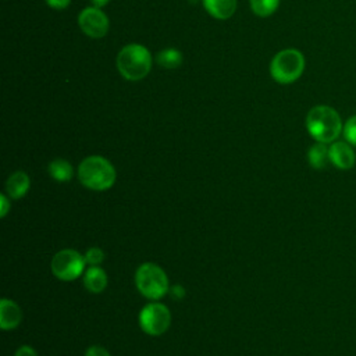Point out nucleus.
Returning a JSON list of instances; mask_svg holds the SVG:
<instances>
[{"label": "nucleus", "instance_id": "12", "mask_svg": "<svg viewBox=\"0 0 356 356\" xmlns=\"http://www.w3.org/2000/svg\"><path fill=\"white\" fill-rule=\"evenodd\" d=\"M108 282L106 271L100 266H89L83 273V285L92 293H100Z\"/></svg>", "mask_w": 356, "mask_h": 356}, {"label": "nucleus", "instance_id": "21", "mask_svg": "<svg viewBox=\"0 0 356 356\" xmlns=\"http://www.w3.org/2000/svg\"><path fill=\"white\" fill-rule=\"evenodd\" d=\"M168 292H170V295H171L172 299H182V298L185 296V293H186V292H185V288H184L181 284H175V285L170 286Z\"/></svg>", "mask_w": 356, "mask_h": 356}, {"label": "nucleus", "instance_id": "13", "mask_svg": "<svg viewBox=\"0 0 356 356\" xmlns=\"http://www.w3.org/2000/svg\"><path fill=\"white\" fill-rule=\"evenodd\" d=\"M206 11L217 19H228L236 10V0H202Z\"/></svg>", "mask_w": 356, "mask_h": 356}, {"label": "nucleus", "instance_id": "15", "mask_svg": "<svg viewBox=\"0 0 356 356\" xmlns=\"http://www.w3.org/2000/svg\"><path fill=\"white\" fill-rule=\"evenodd\" d=\"M47 170H49L50 177L53 179L58 181V182H67L74 175V167L65 159H54V160H51L49 167H47Z\"/></svg>", "mask_w": 356, "mask_h": 356}, {"label": "nucleus", "instance_id": "10", "mask_svg": "<svg viewBox=\"0 0 356 356\" xmlns=\"http://www.w3.org/2000/svg\"><path fill=\"white\" fill-rule=\"evenodd\" d=\"M22 321L21 307L11 299L3 298L0 300V327L4 331L15 330Z\"/></svg>", "mask_w": 356, "mask_h": 356}, {"label": "nucleus", "instance_id": "6", "mask_svg": "<svg viewBox=\"0 0 356 356\" xmlns=\"http://www.w3.org/2000/svg\"><path fill=\"white\" fill-rule=\"evenodd\" d=\"M51 273L61 281H74L85 273L86 261L83 254L75 249H61L51 259Z\"/></svg>", "mask_w": 356, "mask_h": 356}, {"label": "nucleus", "instance_id": "4", "mask_svg": "<svg viewBox=\"0 0 356 356\" xmlns=\"http://www.w3.org/2000/svg\"><path fill=\"white\" fill-rule=\"evenodd\" d=\"M135 285L138 291L150 300L161 299L170 289L165 271L156 263H143L135 271Z\"/></svg>", "mask_w": 356, "mask_h": 356}, {"label": "nucleus", "instance_id": "22", "mask_svg": "<svg viewBox=\"0 0 356 356\" xmlns=\"http://www.w3.org/2000/svg\"><path fill=\"white\" fill-rule=\"evenodd\" d=\"M10 209H11V203H10L8 197H7V195L1 193L0 195V216L6 217L7 213L10 211Z\"/></svg>", "mask_w": 356, "mask_h": 356}, {"label": "nucleus", "instance_id": "2", "mask_svg": "<svg viewBox=\"0 0 356 356\" xmlns=\"http://www.w3.org/2000/svg\"><path fill=\"white\" fill-rule=\"evenodd\" d=\"M115 168L103 156L85 157L78 165L79 182L92 191L110 189L115 182Z\"/></svg>", "mask_w": 356, "mask_h": 356}, {"label": "nucleus", "instance_id": "23", "mask_svg": "<svg viewBox=\"0 0 356 356\" xmlns=\"http://www.w3.org/2000/svg\"><path fill=\"white\" fill-rule=\"evenodd\" d=\"M14 356H38V353H36V350H35L32 346H29V345H22V346H19V348L15 350Z\"/></svg>", "mask_w": 356, "mask_h": 356}, {"label": "nucleus", "instance_id": "3", "mask_svg": "<svg viewBox=\"0 0 356 356\" xmlns=\"http://www.w3.org/2000/svg\"><path fill=\"white\" fill-rule=\"evenodd\" d=\"M117 68L122 78L128 81H140L150 72L152 54L145 46L129 43L118 51Z\"/></svg>", "mask_w": 356, "mask_h": 356}, {"label": "nucleus", "instance_id": "9", "mask_svg": "<svg viewBox=\"0 0 356 356\" xmlns=\"http://www.w3.org/2000/svg\"><path fill=\"white\" fill-rule=\"evenodd\" d=\"M330 163L339 170H349L355 165L356 154L353 147L346 140H335L328 146Z\"/></svg>", "mask_w": 356, "mask_h": 356}, {"label": "nucleus", "instance_id": "7", "mask_svg": "<svg viewBox=\"0 0 356 356\" xmlns=\"http://www.w3.org/2000/svg\"><path fill=\"white\" fill-rule=\"evenodd\" d=\"M171 324V313L168 307L159 302L147 303L139 312V325L143 332L157 337L164 334Z\"/></svg>", "mask_w": 356, "mask_h": 356}, {"label": "nucleus", "instance_id": "8", "mask_svg": "<svg viewBox=\"0 0 356 356\" xmlns=\"http://www.w3.org/2000/svg\"><path fill=\"white\" fill-rule=\"evenodd\" d=\"M78 25L81 31L89 38H103L108 31V18L97 7H86L78 15Z\"/></svg>", "mask_w": 356, "mask_h": 356}, {"label": "nucleus", "instance_id": "20", "mask_svg": "<svg viewBox=\"0 0 356 356\" xmlns=\"http://www.w3.org/2000/svg\"><path fill=\"white\" fill-rule=\"evenodd\" d=\"M85 356H111L108 353V350L103 346H99V345H93V346H89L85 352Z\"/></svg>", "mask_w": 356, "mask_h": 356}, {"label": "nucleus", "instance_id": "5", "mask_svg": "<svg viewBox=\"0 0 356 356\" xmlns=\"http://www.w3.org/2000/svg\"><path fill=\"white\" fill-rule=\"evenodd\" d=\"M305 70V57L296 49L278 51L270 63V74L278 83H292L300 78Z\"/></svg>", "mask_w": 356, "mask_h": 356}, {"label": "nucleus", "instance_id": "17", "mask_svg": "<svg viewBox=\"0 0 356 356\" xmlns=\"http://www.w3.org/2000/svg\"><path fill=\"white\" fill-rule=\"evenodd\" d=\"M280 6V0H250L252 11L259 17H268Z\"/></svg>", "mask_w": 356, "mask_h": 356}, {"label": "nucleus", "instance_id": "16", "mask_svg": "<svg viewBox=\"0 0 356 356\" xmlns=\"http://www.w3.org/2000/svg\"><path fill=\"white\" fill-rule=\"evenodd\" d=\"M156 61L163 68L174 70V68H178L182 64V53L177 49L168 47V49H164V50L159 51V54L156 57Z\"/></svg>", "mask_w": 356, "mask_h": 356}, {"label": "nucleus", "instance_id": "19", "mask_svg": "<svg viewBox=\"0 0 356 356\" xmlns=\"http://www.w3.org/2000/svg\"><path fill=\"white\" fill-rule=\"evenodd\" d=\"M342 132L346 142H349L352 146H356V114L345 121Z\"/></svg>", "mask_w": 356, "mask_h": 356}, {"label": "nucleus", "instance_id": "1", "mask_svg": "<svg viewBox=\"0 0 356 356\" xmlns=\"http://www.w3.org/2000/svg\"><path fill=\"white\" fill-rule=\"evenodd\" d=\"M306 128L316 142L332 143L342 132V120L338 111L330 106L318 104L309 110Z\"/></svg>", "mask_w": 356, "mask_h": 356}, {"label": "nucleus", "instance_id": "18", "mask_svg": "<svg viewBox=\"0 0 356 356\" xmlns=\"http://www.w3.org/2000/svg\"><path fill=\"white\" fill-rule=\"evenodd\" d=\"M83 257H85V261H86L88 266H100L104 261L106 256H104V252L100 248L93 246V248H89L85 252Z\"/></svg>", "mask_w": 356, "mask_h": 356}, {"label": "nucleus", "instance_id": "14", "mask_svg": "<svg viewBox=\"0 0 356 356\" xmlns=\"http://www.w3.org/2000/svg\"><path fill=\"white\" fill-rule=\"evenodd\" d=\"M309 164L316 170H323L330 163V152L327 143L317 142L307 152Z\"/></svg>", "mask_w": 356, "mask_h": 356}, {"label": "nucleus", "instance_id": "11", "mask_svg": "<svg viewBox=\"0 0 356 356\" xmlns=\"http://www.w3.org/2000/svg\"><path fill=\"white\" fill-rule=\"evenodd\" d=\"M31 188V179L26 172L15 171L6 181V192L11 199L24 197Z\"/></svg>", "mask_w": 356, "mask_h": 356}, {"label": "nucleus", "instance_id": "25", "mask_svg": "<svg viewBox=\"0 0 356 356\" xmlns=\"http://www.w3.org/2000/svg\"><path fill=\"white\" fill-rule=\"evenodd\" d=\"M108 1H110V0H90L92 6H93V7H97V8H102V7H104V6H106Z\"/></svg>", "mask_w": 356, "mask_h": 356}, {"label": "nucleus", "instance_id": "24", "mask_svg": "<svg viewBox=\"0 0 356 356\" xmlns=\"http://www.w3.org/2000/svg\"><path fill=\"white\" fill-rule=\"evenodd\" d=\"M47 6L54 8V10H64L70 6L71 0H46Z\"/></svg>", "mask_w": 356, "mask_h": 356}]
</instances>
